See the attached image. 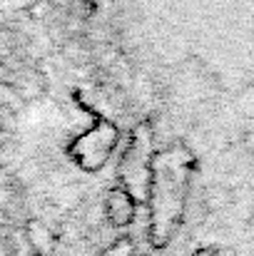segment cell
Masks as SVG:
<instances>
[{"label":"cell","mask_w":254,"mask_h":256,"mask_svg":"<svg viewBox=\"0 0 254 256\" xmlns=\"http://www.w3.org/2000/svg\"><path fill=\"white\" fill-rule=\"evenodd\" d=\"M102 256H135V254H132L130 242H117V244H112Z\"/></svg>","instance_id":"obj_3"},{"label":"cell","mask_w":254,"mask_h":256,"mask_svg":"<svg viewBox=\"0 0 254 256\" xmlns=\"http://www.w3.org/2000/svg\"><path fill=\"white\" fill-rule=\"evenodd\" d=\"M25 242H28L30 252L38 256H53L58 252V236H55V232L48 224L38 222V219H30L25 224Z\"/></svg>","instance_id":"obj_1"},{"label":"cell","mask_w":254,"mask_h":256,"mask_svg":"<svg viewBox=\"0 0 254 256\" xmlns=\"http://www.w3.org/2000/svg\"><path fill=\"white\" fill-rule=\"evenodd\" d=\"M105 214L115 226H127L135 216V202L130 199L127 192L115 189V192H110V196L105 202Z\"/></svg>","instance_id":"obj_2"}]
</instances>
